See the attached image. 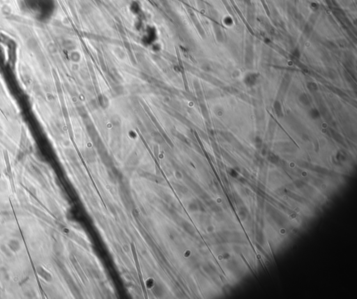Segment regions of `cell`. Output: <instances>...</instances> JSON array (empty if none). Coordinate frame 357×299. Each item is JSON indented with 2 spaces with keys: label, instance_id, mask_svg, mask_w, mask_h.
I'll return each instance as SVG.
<instances>
[{
  "label": "cell",
  "instance_id": "obj_1",
  "mask_svg": "<svg viewBox=\"0 0 357 299\" xmlns=\"http://www.w3.org/2000/svg\"><path fill=\"white\" fill-rule=\"evenodd\" d=\"M9 246H10V248L13 250H18V248H20L19 243L15 240L11 241L9 243Z\"/></svg>",
  "mask_w": 357,
  "mask_h": 299
}]
</instances>
